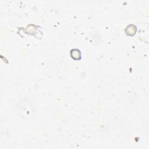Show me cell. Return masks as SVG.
Wrapping results in <instances>:
<instances>
[{
	"label": "cell",
	"instance_id": "cell-1",
	"mask_svg": "<svg viewBox=\"0 0 149 149\" xmlns=\"http://www.w3.org/2000/svg\"><path fill=\"white\" fill-rule=\"evenodd\" d=\"M75 57L74 59H80L81 58V53L80 52V50H78V49H75V50H72L71 51V56H73L74 55Z\"/></svg>",
	"mask_w": 149,
	"mask_h": 149
}]
</instances>
